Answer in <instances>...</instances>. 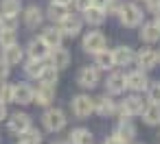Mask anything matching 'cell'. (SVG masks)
Wrapping results in <instances>:
<instances>
[{
    "instance_id": "obj_1",
    "label": "cell",
    "mask_w": 160,
    "mask_h": 144,
    "mask_svg": "<svg viewBox=\"0 0 160 144\" xmlns=\"http://www.w3.org/2000/svg\"><path fill=\"white\" fill-rule=\"evenodd\" d=\"M116 18L125 29H136V26H140L145 22V13L136 2H123L118 13H116Z\"/></svg>"
},
{
    "instance_id": "obj_2",
    "label": "cell",
    "mask_w": 160,
    "mask_h": 144,
    "mask_svg": "<svg viewBox=\"0 0 160 144\" xmlns=\"http://www.w3.org/2000/svg\"><path fill=\"white\" fill-rule=\"evenodd\" d=\"M42 122H44L46 131H51V133H57V131H62V129L66 127L68 118H66V114H64L62 109H57V107H51V109H46V111H44V116H42Z\"/></svg>"
},
{
    "instance_id": "obj_3",
    "label": "cell",
    "mask_w": 160,
    "mask_h": 144,
    "mask_svg": "<svg viewBox=\"0 0 160 144\" xmlns=\"http://www.w3.org/2000/svg\"><path fill=\"white\" fill-rule=\"evenodd\" d=\"M81 48H83L88 55H97L99 50L108 48V39H105V35H103L101 31H90V33L83 35V39H81Z\"/></svg>"
},
{
    "instance_id": "obj_4",
    "label": "cell",
    "mask_w": 160,
    "mask_h": 144,
    "mask_svg": "<svg viewBox=\"0 0 160 144\" xmlns=\"http://www.w3.org/2000/svg\"><path fill=\"white\" fill-rule=\"evenodd\" d=\"M77 83H79L83 90H94V87L101 83V70L94 68V66H83V68L77 72Z\"/></svg>"
},
{
    "instance_id": "obj_5",
    "label": "cell",
    "mask_w": 160,
    "mask_h": 144,
    "mask_svg": "<svg viewBox=\"0 0 160 144\" xmlns=\"http://www.w3.org/2000/svg\"><path fill=\"white\" fill-rule=\"evenodd\" d=\"M125 83H127V90H132L134 94H140V92H147L149 87V77L145 70H132L125 74Z\"/></svg>"
},
{
    "instance_id": "obj_6",
    "label": "cell",
    "mask_w": 160,
    "mask_h": 144,
    "mask_svg": "<svg viewBox=\"0 0 160 144\" xmlns=\"http://www.w3.org/2000/svg\"><path fill=\"white\" fill-rule=\"evenodd\" d=\"M57 26L64 33V37H77L81 33V29H83V18L79 13H68Z\"/></svg>"
},
{
    "instance_id": "obj_7",
    "label": "cell",
    "mask_w": 160,
    "mask_h": 144,
    "mask_svg": "<svg viewBox=\"0 0 160 144\" xmlns=\"http://www.w3.org/2000/svg\"><path fill=\"white\" fill-rule=\"evenodd\" d=\"M70 105H72V114L77 118H88L94 111V98H90L88 94H77Z\"/></svg>"
},
{
    "instance_id": "obj_8",
    "label": "cell",
    "mask_w": 160,
    "mask_h": 144,
    "mask_svg": "<svg viewBox=\"0 0 160 144\" xmlns=\"http://www.w3.org/2000/svg\"><path fill=\"white\" fill-rule=\"evenodd\" d=\"M105 90L110 96H116V94H123L127 90V83H125V72H114L110 70L108 74V81H105Z\"/></svg>"
},
{
    "instance_id": "obj_9",
    "label": "cell",
    "mask_w": 160,
    "mask_h": 144,
    "mask_svg": "<svg viewBox=\"0 0 160 144\" xmlns=\"http://www.w3.org/2000/svg\"><path fill=\"white\" fill-rule=\"evenodd\" d=\"M145 100H142V96H138V94H132V96H127L125 100H123V105H121V116H140L142 114V109H145Z\"/></svg>"
},
{
    "instance_id": "obj_10",
    "label": "cell",
    "mask_w": 160,
    "mask_h": 144,
    "mask_svg": "<svg viewBox=\"0 0 160 144\" xmlns=\"http://www.w3.org/2000/svg\"><path fill=\"white\" fill-rule=\"evenodd\" d=\"M136 63H138V68L145 70V72L153 70V68L158 66V55H156V50H153V48H140V50L136 53Z\"/></svg>"
},
{
    "instance_id": "obj_11",
    "label": "cell",
    "mask_w": 160,
    "mask_h": 144,
    "mask_svg": "<svg viewBox=\"0 0 160 144\" xmlns=\"http://www.w3.org/2000/svg\"><path fill=\"white\" fill-rule=\"evenodd\" d=\"M55 100V85H48V83H38V87L33 90V103L38 105H51Z\"/></svg>"
},
{
    "instance_id": "obj_12",
    "label": "cell",
    "mask_w": 160,
    "mask_h": 144,
    "mask_svg": "<svg viewBox=\"0 0 160 144\" xmlns=\"http://www.w3.org/2000/svg\"><path fill=\"white\" fill-rule=\"evenodd\" d=\"M40 39H42L51 50H53V48L62 46V42H64V33L59 31V26H57V24H53V26H46V29L42 31Z\"/></svg>"
},
{
    "instance_id": "obj_13",
    "label": "cell",
    "mask_w": 160,
    "mask_h": 144,
    "mask_svg": "<svg viewBox=\"0 0 160 144\" xmlns=\"http://www.w3.org/2000/svg\"><path fill=\"white\" fill-rule=\"evenodd\" d=\"M116 137H121L123 142H132L134 137H136V124L132 122V118L129 116H121V120H118V127H116V133H114Z\"/></svg>"
},
{
    "instance_id": "obj_14",
    "label": "cell",
    "mask_w": 160,
    "mask_h": 144,
    "mask_svg": "<svg viewBox=\"0 0 160 144\" xmlns=\"http://www.w3.org/2000/svg\"><path fill=\"white\" fill-rule=\"evenodd\" d=\"M11 103H18V105H29V103H33V87H31L29 83H16V85H13Z\"/></svg>"
},
{
    "instance_id": "obj_15",
    "label": "cell",
    "mask_w": 160,
    "mask_h": 144,
    "mask_svg": "<svg viewBox=\"0 0 160 144\" xmlns=\"http://www.w3.org/2000/svg\"><path fill=\"white\" fill-rule=\"evenodd\" d=\"M22 18H24V24H27L29 29H38V26H42V22H44L46 16H44V11H42L38 5H31V7L24 9Z\"/></svg>"
},
{
    "instance_id": "obj_16",
    "label": "cell",
    "mask_w": 160,
    "mask_h": 144,
    "mask_svg": "<svg viewBox=\"0 0 160 144\" xmlns=\"http://www.w3.org/2000/svg\"><path fill=\"white\" fill-rule=\"evenodd\" d=\"M112 55H114V63H116V68L136 63V53H134V48H129V46H118V48L112 50Z\"/></svg>"
},
{
    "instance_id": "obj_17",
    "label": "cell",
    "mask_w": 160,
    "mask_h": 144,
    "mask_svg": "<svg viewBox=\"0 0 160 144\" xmlns=\"http://www.w3.org/2000/svg\"><path fill=\"white\" fill-rule=\"evenodd\" d=\"M48 59H51V66L57 68V70H66V68L70 66V53H68L66 48H62V46L53 48V50L48 53Z\"/></svg>"
},
{
    "instance_id": "obj_18",
    "label": "cell",
    "mask_w": 160,
    "mask_h": 144,
    "mask_svg": "<svg viewBox=\"0 0 160 144\" xmlns=\"http://www.w3.org/2000/svg\"><path fill=\"white\" fill-rule=\"evenodd\" d=\"M138 37H140V42H145V44H156V42H160V26H158L156 22H142Z\"/></svg>"
},
{
    "instance_id": "obj_19",
    "label": "cell",
    "mask_w": 160,
    "mask_h": 144,
    "mask_svg": "<svg viewBox=\"0 0 160 144\" xmlns=\"http://www.w3.org/2000/svg\"><path fill=\"white\" fill-rule=\"evenodd\" d=\"M27 53H29V59H38V61H44V59H48V53H51V48L38 37V39H31L29 42V46H27Z\"/></svg>"
},
{
    "instance_id": "obj_20",
    "label": "cell",
    "mask_w": 160,
    "mask_h": 144,
    "mask_svg": "<svg viewBox=\"0 0 160 144\" xmlns=\"http://www.w3.org/2000/svg\"><path fill=\"white\" fill-rule=\"evenodd\" d=\"M94 111L99 114V116H112L114 111H116V100L110 96V94H103V96H99V98H94Z\"/></svg>"
},
{
    "instance_id": "obj_21",
    "label": "cell",
    "mask_w": 160,
    "mask_h": 144,
    "mask_svg": "<svg viewBox=\"0 0 160 144\" xmlns=\"http://www.w3.org/2000/svg\"><path fill=\"white\" fill-rule=\"evenodd\" d=\"M22 59H24V50H22L18 44L2 48V61H5L9 68H11V66H20V63H22Z\"/></svg>"
},
{
    "instance_id": "obj_22",
    "label": "cell",
    "mask_w": 160,
    "mask_h": 144,
    "mask_svg": "<svg viewBox=\"0 0 160 144\" xmlns=\"http://www.w3.org/2000/svg\"><path fill=\"white\" fill-rule=\"evenodd\" d=\"M94 68H99V70H103V72L114 70L116 63H114V55H112V50H108V48L99 50V53L94 55Z\"/></svg>"
},
{
    "instance_id": "obj_23",
    "label": "cell",
    "mask_w": 160,
    "mask_h": 144,
    "mask_svg": "<svg viewBox=\"0 0 160 144\" xmlns=\"http://www.w3.org/2000/svg\"><path fill=\"white\" fill-rule=\"evenodd\" d=\"M31 127V118H29V114H13L11 118H9V131L11 133H16V135H20V133H24L27 129Z\"/></svg>"
},
{
    "instance_id": "obj_24",
    "label": "cell",
    "mask_w": 160,
    "mask_h": 144,
    "mask_svg": "<svg viewBox=\"0 0 160 144\" xmlns=\"http://www.w3.org/2000/svg\"><path fill=\"white\" fill-rule=\"evenodd\" d=\"M83 22H88L90 26H101L103 22H105V18H108V13L103 11V9H99V7H94V5H90L86 11H83Z\"/></svg>"
},
{
    "instance_id": "obj_25",
    "label": "cell",
    "mask_w": 160,
    "mask_h": 144,
    "mask_svg": "<svg viewBox=\"0 0 160 144\" xmlns=\"http://www.w3.org/2000/svg\"><path fill=\"white\" fill-rule=\"evenodd\" d=\"M68 13H70V11H68V7H66V5H57V2H51V5H48V9L44 11V16H46L53 24H59Z\"/></svg>"
},
{
    "instance_id": "obj_26",
    "label": "cell",
    "mask_w": 160,
    "mask_h": 144,
    "mask_svg": "<svg viewBox=\"0 0 160 144\" xmlns=\"http://www.w3.org/2000/svg\"><path fill=\"white\" fill-rule=\"evenodd\" d=\"M140 116H142L145 124H149V127L160 124V103H149V105H145V109H142Z\"/></svg>"
},
{
    "instance_id": "obj_27",
    "label": "cell",
    "mask_w": 160,
    "mask_h": 144,
    "mask_svg": "<svg viewBox=\"0 0 160 144\" xmlns=\"http://www.w3.org/2000/svg\"><path fill=\"white\" fill-rule=\"evenodd\" d=\"M20 11H22L20 0H2L0 2V16L2 18H18Z\"/></svg>"
},
{
    "instance_id": "obj_28",
    "label": "cell",
    "mask_w": 160,
    "mask_h": 144,
    "mask_svg": "<svg viewBox=\"0 0 160 144\" xmlns=\"http://www.w3.org/2000/svg\"><path fill=\"white\" fill-rule=\"evenodd\" d=\"M57 79H59V70H57V68H53L51 63H48V66H44V68H42V72H40V77H38V81H40V83H48V85H55V83H57Z\"/></svg>"
},
{
    "instance_id": "obj_29",
    "label": "cell",
    "mask_w": 160,
    "mask_h": 144,
    "mask_svg": "<svg viewBox=\"0 0 160 144\" xmlns=\"http://www.w3.org/2000/svg\"><path fill=\"white\" fill-rule=\"evenodd\" d=\"M92 133L88 131V129H83V127H79V129H72V133H70V142L72 144H92Z\"/></svg>"
},
{
    "instance_id": "obj_30",
    "label": "cell",
    "mask_w": 160,
    "mask_h": 144,
    "mask_svg": "<svg viewBox=\"0 0 160 144\" xmlns=\"http://www.w3.org/2000/svg\"><path fill=\"white\" fill-rule=\"evenodd\" d=\"M20 142L22 144H42V133L33 127H29L24 133H20Z\"/></svg>"
},
{
    "instance_id": "obj_31",
    "label": "cell",
    "mask_w": 160,
    "mask_h": 144,
    "mask_svg": "<svg viewBox=\"0 0 160 144\" xmlns=\"http://www.w3.org/2000/svg\"><path fill=\"white\" fill-rule=\"evenodd\" d=\"M44 66H46L44 61H38V59H29V61H27V66H24V72H27V77H29V79H38Z\"/></svg>"
},
{
    "instance_id": "obj_32",
    "label": "cell",
    "mask_w": 160,
    "mask_h": 144,
    "mask_svg": "<svg viewBox=\"0 0 160 144\" xmlns=\"http://www.w3.org/2000/svg\"><path fill=\"white\" fill-rule=\"evenodd\" d=\"M18 44V33L11 31V29H0V46L7 48V46H13Z\"/></svg>"
},
{
    "instance_id": "obj_33",
    "label": "cell",
    "mask_w": 160,
    "mask_h": 144,
    "mask_svg": "<svg viewBox=\"0 0 160 144\" xmlns=\"http://www.w3.org/2000/svg\"><path fill=\"white\" fill-rule=\"evenodd\" d=\"M147 100L149 103H160V83H149L147 87Z\"/></svg>"
},
{
    "instance_id": "obj_34",
    "label": "cell",
    "mask_w": 160,
    "mask_h": 144,
    "mask_svg": "<svg viewBox=\"0 0 160 144\" xmlns=\"http://www.w3.org/2000/svg\"><path fill=\"white\" fill-rule=\"evenodd\" d=\"M11 96H13V85L0 83V100H2V103H11Z\"/></svg>"
},
{
    "instance_id": "obj_35",
    "label": "cell",
    "mask_w": 160,
    "mask_h": 144,
    "mask_svg": "<svg viewBox=\"0 0 160 144\" xmlns=\"http://www.w3.org/2000/svg\"><path fill=\"white\" fill-rule=\"evenodd\" d=\"M121 5H123V0H108V5H105V13H108V16H116V13H118V9H121Z\"/></svg>"
},
{
    "instance_id": "obj_36",
    "label": "cell",
    "mask_w": 160,
    "mask_h": 144,
    "mask_svg": "<svg viewBox=\"0 0 160 144\" xmlns=\"http://www.w3.org/2000/svg\"><path fill=\"white\" fill-rule=\"evenodd\" d=\"M145 7H147L149 13L158 16V13H160V0H145Z\"/></svg>"
},
{
    "instance_id": "obj_37",
    "label": "cell",
    "mask_w": 160,
    "mask_h": 144,
    "mask_svg": "<svg viewBox=\"0 0 160 144\" xmlns=\"http://www.w3.org/2000/svg\"><path fill=\"white\" fill-rule=\"evenodd\" d=\"M70 5H72V7H75V9H77L79 13H83V11H86V9H88V7L92 5V0H72Z\"/></svg>"
},
{
    "instance_id": "obj_38",
    "label": "cell",
    "mask_w": 160,
    "mask_h": 144,
    "mask_svg": "<svg viewBox=\"0 0 160 144\" xmlns=\"http://www.w3.org/2000/svg\"><path fill=\"white\" fill-rule=\"evenodd\" d=\"M7 77H9V66H7L2 59H0V83H5Z\"/></svg>"
},
{
    "instance_id": "obj_39",
    "label": "cell",
    "mask_w": 160,
    "mask_h": 144,
    "mask_svg": "<svg viewBox=\"0 0 160 144\" xmlns=\"http://www.w3.org/2000/svg\"><path fill=\"white\" fill-rule=\"evenodd\" d=\"M105 144H127V142H123L121 137H116V135H112V137H108V140H105Z\"/></svg>"
},
{
    "instance_id": "obj_40",
    "label": "cell",
    "mask_w": 160,
    "mask_h": 144,
    "mask_svg": "<svg viewBox=\"0 0 160 144\" xmlns=\"http://www.w3.org/2000/svg\"><path fill=\"white\" fill-rule=\"evenodd\" d=\"M5 118H7V105H5L2 100H0V122H2Z\"/></svg>"
},
{
    "instance_id": "obj_41",
    "label": "cell",
    "mask_w": 160,
    "mask_h": 144,
    "mask_svg": "<svg viewBox=\"0 0 160 144\" xmlns=\"http://www.w3.org/2000/svg\"><path fill=\"white\" fill-rule=\"evenodd\" d=\"M92 5H94V7H99V9H103V11H105V5H108V0H92Z\"/></svg>"
},
{
    "instance_id": "obj_42",
    "label": "cell",
    "mask_w": 160,
    "mask_h": 144,
    "mask_svg": "<svg viewBox=\"0 0 160 144\" xmlns=\"http://www.w3.org/2000/svg\"><path fill=\"white\" fill-rule=\"evenodd\" d=\"M51 2H57V5H66V7H68L72 0H51Z\"/></svg>"
},
{
    "instance_id": "obj_43",
    "label": "cell",
    "mask_w": 160,
    "mask_h": 144,
    "mask_svg": "<svg viewBox=\"0 0 160 144\" xmlns=\"http://www.w3.org/2000/svg\"><path fill=\"white\" fill-rule=\"evenodd\" d=\"M153 22H156V24H158V26H160V13H158V16H156V20H153Z\"/></svg>"
},
{
    "instance_id": "obj_44",
    "label": "cell",
    "mask_w": 160,
    "mask_h": 144,
    "mask_svg": "<svg viewBox=\"0 0 160 144\" xmlns=\"http://www.w3.org/2000/svg\"><path fill=\"white\" fill-rule=\"evenodd\" d=\"M156 55H158V63H160V50H156Z\"/></svg>"
},
{
    "instance_id": "obj_45",
    "label": "cell",
    "mask_w": 160,
    "mask_h": 144,
    "mask_svg": "<svg viewBox=\"0 0 160 144\" xmlns=\"http://www.w3.org/2000/svg\"><path fill=\"white\" fill-rule=\"evenodd\" d=\"M53 144H66V142H53Z\"/></svg>"
},
{
    "instance_id": "obj_46",
    "label": "cell",
    "mask_w": 160,
    "mask_h": 144,
    "mask_svg": "<svg viewBox=\"0 0 160 144\" xmlns=\"http://www.w3.org/2000/svg\"><path fill=\"white\" fill-rule=\"evenodd\" d=\"M0 22H2V16H0Z\"/></svg>"
},
{
    "instance_id": "obj_47",
    "label": "cell",
    "mask_w": 160,
    "mask_h": 144,
    "mask_svg": "<svg viewBox=\"0 0 160 144\" xmlns=\"http://www.w3.org/2000/svg\"><path fill=\"white\" fill-rule=\"evenodd\" d=\"M158 83H160V81H158Z\"/></svg>"
},
{
    "instance_id": "obj_48",
    "label": "cell",
    "mask_w": 160,
    "mask_h": 144,
    "mask_svg": "<svg viewBox=\"0 0 160 144\" xmlns=\"http://www.w3.org/2000/svg\"><path fill=\"white\" fill-rule=\"evenodd\" d=\"M20 144H22V142H20Z\"/></svg>"
}]
</instances>
